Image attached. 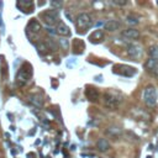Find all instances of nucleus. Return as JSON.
Returning <instances> with one entry per match:
<instances>
[{"instance_id":"f257e3e1","label":"nucleus","mask_w":158,"mask_h":158,"mask_svg":"<svg viewBox=\"0 0 158 158\" xmlns=\"http://www.w3.org/2000/svg\"><path fill=\"white\" fill-rule=\"evenodd\" d=\"M31 77H32V67L28 63H23L22 67L20 68L19 73H17V77H16L17 85L19 86L26 85L31 80Z\"/></svg>"},{"instance_id":"f03ea898","label":"nucleus","mask_w":158,"mask_h":158,"mask_svg":"<svg viewBox=\"0 0 158 158\" xmlns=\"http://www.w3.org/2000/svg\"><path fill=\"white\" fill-rule=\"evenodd\" d=\"M157 100H158V93H157L156 86H153V85L146 86L143 89V101H144V104L149 107H153V106H156Z\"/></svg>"},{"instance_id":"7ed1b4c3","label":"nucleus","mask_w":158,"mask_h":158,"mask_svg":"<svg viewBox=\"0 0 158 158\" xmlns=\"http://www.w3.org/2000/svg\"><path fill=\"white\" fill-rule=\"evenodd\" d=\"M93 26V17L88 12H81L78 15L77 17V28L80 32L86 31L88 28H90Z\"/></svg>"},{"instance_id":"20e7f679","label":"nucleus","mask_w":158,"mask_h":158,"mask_svg":"<svg viewBox=\"0 0 158 158\" xmlns=\"http://www.w3.org/2000/svg\"><path fill=\"white\" fill-rule=\"evenodd\" d=\"M121 101H122V98L112 91H106L104 94V105L109 109H116Z\"/></svg>"},{"instance_id":"39448f33","label":"nucleus","mask_w":158,"mask_h":158,"mask_svg":"<svg viewBox=\"0 0 158 158\" xmlns=\"http://www.w3.org/2000/svg\"><path fill=\"white\" fill-rule=\"evenodd\" d=\"M42 19L44 20V22L49 26H54L59 23V14L57 10H48L46 12L42 14Z\"/></svg>"},{"instance_id":"423d86ee","label":"nucleus","mask_w":158,"mask_h":158,"mask_svg":"<svg viewBox=\"0 0 158 158\" xmlns=\"http://www.w3.org/2000/svg\"><path fill=\"white\" fill-rule=\"evenodd\" d=\"M127 53L132 59H139L143 54V49L138 43H130L127 46Z\"/></svg>"},{"instance_id":"0eeeda50","label":"nucleus","mask_w":158,"mask_h":158,"mask_svg":"<svg viewBox=\"0 0 158 158\" xmlns=\"http://www.w3.org/2000/svg\"><path fill=\"white\" fill-rule=\"evenodd\" d=\"M114 72L117 73V74L125 75V77H132V75L136 74L135 68H131V67H127V65H116L114 68Z\"/></svg>"},{"instance_id":"6e6552de","label":"nucleus","mask_w":158,"mask_h":158,"mask_svg":"<svg viewBox=\"0 0 158 158\" xmlns=\"http://www.w3.org/2000/svg\"><path fill=\"white\" fill-rule=\"evenodd\" d=\"M144 68H146V70L149 72L152 75L158 77V60L152 59V58L147 59V62L144 63Z\"/></svg>"},{"instance_id":"1a4fd4ad","label":"nucleus","mask_w":158,"mask_h":158,"mask_svg":"<svg viewBox=\"0 0 158 158\" xmlns=\"http://www.w3.org/2000/svg\"><path fill=\"white\" fill-rule=\"evenodd\" d=\"M122 37H126L128 40H137V38H139V31L133 27L126 28L122 31Z\"/></svg>"},{"instance_id":"9d476101","label":"nucleus","mask_w":158,"mask_h":158,"mask_svg":"<svg viewBox=\"0 0 158 158\" xmlns=\"http://www.w3.org/2000/svg\"><path fill=\"white\" fill-rule=\"evenodd\" d=\"M85 96L88 98L89 101H96L99 99V91L94 86H88L85 89Z\"/></svg>"},{"instance_id":"9b49d317","label":"nucleus","mask_w":158,"mask_h":158,"mask_svg":"<svg viewBox=\"0 0 158 158\" xmlns=\"http://www.w3.org/2000/svg\"><path fill=\"white\" fill-rule=\"evenodd\" d=\"M27 30L30 31V32H32V33H40L41 31H42V25L40 23V21H37L36 19H33V20H31L30 22H28V25H27Z\"/></svg>"},{"instance_id":"f8f14e48","label":"nucleus","mask_w":158,"mask_h":158,"mask_svg":"<svg viewBox=\"0 0 158 158\" xmlns=\"http://www.w3.org/2000/svg\"><path fill=\"white\" fill-rule=\"evenodd\" d=\"M120 26H121V23L118 21H116V20H109V21H106L104 23V28L106 31H109V32H114V31L118 30Z\"/></svg>"},{"instance_id":"ddd939ff","label":"nucleus","mask_w":158,"mask_h":158,"mask_svg":"<svg viewBox=\"0 0 158 158\" xmlns=\"http://www.w3.org/2000/svg\"><path fill=\"white\" fill-rule=\"evenodd\" d=\"M104 40V32L101 31V30H96V31H94L90 36H89V41L91 42V43H99V42H101Z\"/></svg>"},{"instance_id":"4468645a","label":"nucleus","mask_w":158,"mask_h":158,"mask_svg":"<svg viewBox=\"0 0 158 158\" xmlns=\"http://www.w3.org/2000/svg\"><path fill=\"white\" fill-rule=\"evenodd\" d=\"M59 36H69L70 35V30H69V27L64 23V22H62V21H59V23L57 25V31H56Z\"/></svg>"},{"instance_id":"2eb2a0df","label":"nucleus","mask_w":158,"mask_h":158,"mask_svg":"<svg viewBox=\"0 0 158 158\" xmlns=\"http://www.w3.org/2000/svg\"><path fill=\"white\" fill-rule=\"evenodd\" d=\"M28 100H30V102H31L33 106H36V107H42V106H43V99H42V96H40L38 94L31 95V96L28 98Z\"/></svg>"},{"instance_id":"dca6fc26","label":"nucleus","mask_w":158,"mask_h":158,"mask_svg":"<svg viewBox=\"0 0 158 158\" xmlns=\"http://www.w3.org/2000/svg\"><path fill=\"white\" fill-rule=\"evenodd\" d=\"M96 147H98V149L100 152H106L110 148V143H109V141L106 138H100L98 141V143H96Z\"/></svg>"},{"instance_id":"f3484780","label":"nucleus","mask_w":158,"mask_h":158,"mask_svg":"<svg viewBox=\"0 0 158 158\" xmlns=\"http://www.w3.org/2000/svg\"><path fill=\"white\" fill-rule=\"evenodd\" d=\"M106 133L109 135V136H111V137H118L121 133H122V131H121V128L120 127H116V126H111V127H109L107 130H106Z\"/></svg>"},{"instance_id":"a211bd4d","label":"nucleus","mask_w":158,"mask_h":158,"mask_svg":"<svg viewBox=\"0 0 158 158\" xmlns=\"http://www.w3.org/2000/svg\"><path fill=\"white\" fill-rule=\"evenodd\" d=\"M148 56L149 58L158 60V46H151L148 49Z\"/></svg>"},{"instance_id":"6ab92c4d","label":"nucleus","mask_w":158,"mask_h":158,"mask_svg":"<svg viewBox=\"0 0 158 158\" xmlns=\"http://www.w3.org/2000/svg\"><path fill=\"white\" fill-rule=\"evenodd\" d=\"M49 5L53 7V10H59V9L62 7L63 2H62V1H51Z\"/></svg>"},{"instance_id":"aec40b11","label":"nucleus","mask_w":158,"mask_h":158,"mask_svg":"<svg viewBox=\"0 0 158 158\" xmlns=\"http://www.w3.org/2000/svg\"><path fill=\"white\" fill-rule=\"evenodd\" d=\"M126 22L127 23H131V25H136V23H138V20L136 17H133L132 15H130V16L126 17Z\"/></svg>"},{"instance_id":"412c9836","label":"nucleus","mask_w":158,"mask_h":158,"mask_svg":"<svg viewBox=\"0 0 158 158\" xmlns=\"http://www.w3.org/2000/svg\"><path fill=\"white\" fill-rule=\"evenodd\" d=\"M114 4L115 5H126L127 1H114Z\"/></svg>"}]
</instances>
